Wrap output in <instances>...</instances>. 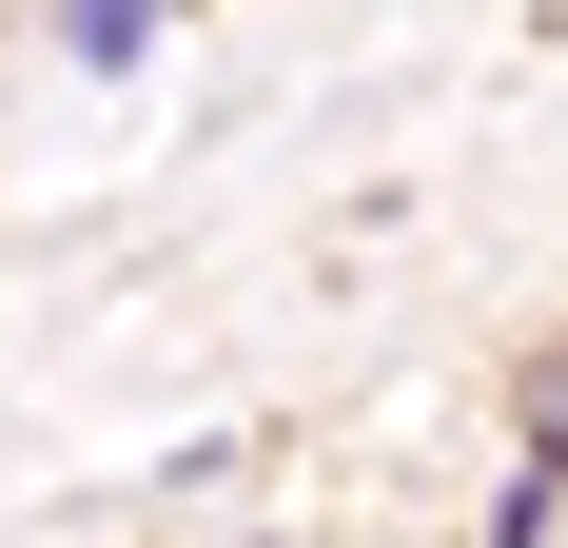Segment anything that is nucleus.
I'll return each mask as SVG.
<instances>
[{"mask_svg": "<svg viewBox=\"0 0 568 548\" xmlns=\"http://www.w3.org/2000/svg\"><path fill=\"white\" fill-rule=\"evenodd\" d=\"M549 490H568V373H549V412H529V490H490V548L549 529Z\"/></svg>", "mask_w": 568, "mask_h": 548, "instance_id": "1", "label": "nucleus"}]
</instances>
